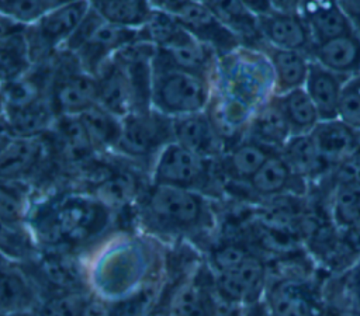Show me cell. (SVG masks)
<instances>
[{"instance_id":"obj_29","label":"cell","mask_w":360,"mask_h":316,"mask_svg":"<svg viewBox=\"0 0 360 316\" xmlns=\"http://www.w3.org/2000/svg\"><path fill=\"white\" fill-rule=\"evenodd\" d=\"M280 152L292 171L307 183L325 178L330 173V169L319 154L311 133L292 135Z\"/></svg>"},{"instance_id":"obj_8","label":"cell","mask_w":360,"mask_h":316,"mask_svg":"<svg viewBox=\"0 0 360 316\" xmlns=\"http://www.w3.org/2000/svg\"><path fill=\"white\" fill-rule=\"evenodd\" d=\"M142 208L160 225L188 229L204 218L207 202L200 191L150 183L142 195Z\"/></svg>"},{"instance_id":"obj_27","label":"cell","mask_w":360,"mask_h":316,"mask_svg":"<svg viewBox=\"0 0 360 316\" xmlns=\"http://www.w3.org/2000/svg\"><path fill=\"white\" fill-rule=\"evenodd\" d=\"M274 152L278 150H273L245 136L228 147L218 160H221L224 174L232 180L248 183Z\"/></svg>"},{"instance_id":"obj_6","label":"cell","mask_w":360,"mask_h":316,"mask_svg":"<svg viewBox=\"0 0 360 316\" xmlns=\"http://www.w3.org/2000/svg\"><path fill=\"white\" fill-rule=\"evenodd\" d=\"M173 140V118L150 107L132 111L122 118L115 153L132 160L155 162L160 150Z\"/></svg>"},{"instance_id":"obj_14","label":"cell","mask_w":360,"mask_h":316,"mask_svg":"<svg viewBox=\"0 0 360 316\" xmlns=\"http://www.w3.org/2000/svg\"><path fill=\"white\" fill-rule=\"evenodd\" d=\"M153 60L170 67L214 79L218 55L188 31L166 48H155Z\"/></svg>"},{"instance_id":"obj_20","label":"cell","mask_w":360,"mask_h":316,"mask_svg":"<svg viewBox=\"0 0 360 316\" xmlns=\"http://www.w3.org/2000/svg\"><path fill=\"white\" fill-rule=\"evenodd\" d=\"M94 76L97 80L98 105L120 118H124L135 110L129 80L114 56L107 60Z\"/></svg>"},{"instance_id":"obj_23","label":"cell","mask_w":360,"mask_h":316,"mask_svg":"<svg viewBox=\"0 0 360 316\" xmlns=\"http://www.w3.org/2000/svg\"><path fill=\"white\" fill-rule=\"evenodd\" d=\"M346 80L347 79L333 73L311 59L304 88L315 104L321 119L338 118L340 97Z\"/></svg>"},{"instance_id":"obj_25","label":"cell","mask_w":360,"mask_h":316,"mask_svg":"<svg viewBox=\"0 0 360 316\" xmlns=\"http://www.w3.org/2000/svg\"><path fill=\"white\" fill-rule=\"evenodd\" d=\"M56 118L51 97H46L22 108L3 111V132L13 136H44Z\"/></svg>"},{"instance_id":"obj_50","label":"cell","mask_w":360,"mask_h":316,"mask_svg":"<svg viewBox=\"0 0 360 316\" xmlns=\"http://www.w3.org/2000/svg\"><path fill=\"white\" fill-rule=\"evenodd\" d=\"M246 316H273L270 308H266L263 305H253Z\"/></svg>"},{"instance_id":"obj_39","label":"cell","mask_w":360,"mask_h":316,"mask_svg":"<svg viewBox=\"0 0 360 316\" xmlns=\"http://www.w3.org/2000/svg\"><path fill=\"white\" fill-rule=\"evenodd\" d=\"M22 181L3 180L1 192H0V215L3 225L14 226L24 216L25 197L21 190Z\"/></svg>"},{"instance_id":"obj_47","label":"cell","mask_w":360,"mask_h":316,"mask_svg":"<svg viewBox=\"0 0 360 316\" xmlns=\"http://www.w3.org/2000/svg\"><path fill=\"white\" fill-rule=\"evenodd\" d=\"M273 11L278 13H298L302 0H269Z\"/></svg>"},{"instance_id":"obj_24","label":"cell","mask_w":360,"mask_h":316,"mask_svg":"<svg viewBox=\"0 0 360 316\" xmlns=\"http://www.w3.org/2000/svg\"><path fill=\"white\" fill-rule=\"evenodd\" d=\"M245 136L273 150H281V147L292 136L276 96H273L267 103L260 105L253 112Z\"/></svg>"},{"instance_id":"obj_3","label":"cell","mask_w":360,"mask_h":316,"mask_svg":"<svg viewBox=\"0 0 360 316\" xmlns=\"http://www.w3.org/2000/svg\"><path fill=\"white\" fill-rule=\"evenodd\" d=\"M214 90V79L170 67L153 60L152 107L177 118L205 111Z\"/></svg>"},{"instance_id":"obj_32","label":"cell","mask_w":360,"mask_h":316,"mask_svg":"<svg viewBox=\"0 0 360 316\" xmlns=\"http://www.w3.org/2000/svg\"><path fill=\"white\" fill-rule=\"evenodd\" d=\"M79 118L97 153L115 152L121 136L122 118L98 104L80 114Z\"/></svg>"},{"instance_id":"obj_16","label":"cell","mask_w":360,"mask_h":316,"mask_svg":"<svg viewBox=\"0 0 360 316\" xmlns=\"http://www.w3.org/2000/svg\"><path fill=\"white\" fill-rule=\"evenodd\" d=\"M27 24L1 15L0 20V72L1 81L27 74L32 66Z\"/></svg>"},{"instance_id":"obj_11","label":"cell","mask_w":360,"mask_h":316,"mask_svg":"<svg viewBox=\"0 0 360 316\" xmlns=\"http://www.w3.org/2000/svg\"><path fill=\"white\" fill-rule=\"evenodd\" d=\"M153 56L155 46L143 39L127 45L114 55L129 80L135 100L134 111L152 107Z\"/></svg>"},{"instance_id":"obj_17","label":"cell","mask_w":360,"mask_h":316,"mask_svg":"<svg viewBox=\"0 0 360 316\" xmlns=\"http://www.w3.org/2000/svg\"><path fill=\"white\" fill-rule=\"evenodd\" d=\"M311 138L330 171L360 147V131L340 118L321 119Z\"/></svg>"},{"instance_id":"obj_48","label":"cell","mask_w":360,"mask_h":316,"mask_svg":"<svg viewBox=\"0 0 360 316\" xmlns=\"http://www.w3.org/2000/svg\"><path fill=\"white\" fill-rule=\"evenodd\" d=\"M240 3L256 17L264 15L271 11L269 0H240Z\"/></svg>"},{"instance_id":"obj_12","label":"cell","mask_w":360,"mask_h":316,"mask_svg":"<svg viewBox=\"0 0 360 316\" xmlns=\"http://www.w3.org/2000/svg\"><path fill=\"white\" fill-rule=\"evenodd\" d=\"M44 136H13L3 132L0 150L1 180L22 181L37 170L45 157Z\"/></svg>"},{"instance_id":"obj_15","label":"cell","mask_w":360,"mask_h":316,"mask_svg":"<svg viewBox=\"0 0 360 316\" xmlns=\"http://www.w3.org/2000/svg\"><path fill=\"white\" fill-rule=\"evenodd\" d=\"M173 133L177 143L205 159L215 160L226 149L207 111L173 118Z\"/></svg>"},{"instance_id":"obj_36","label":"cell","mask_w":360,"mask_h":316,"mask_svg":"<svg viewBox=\"0 0 360 316\" xmlns=\"http://www.w3.org/2000/svg\"><path fill=\"white\" fill-rule=\"evenodd\" d=\"M269 303L273 316H314L302 289L292 282L276 285L270 294Z\"/></svg>"},{"instance_id":"obj_49","label":"cell","mask_w":360,"mask_h":316,"mask_svg":"<svg viewBox=\"0 0 360 316\" xmlns=\"http://www.w3.org/2000/svg\"><path fill=\"white\" fill-rule=\"evenodd\" d=\"M83 316H111V309L98 301H87Z\"/></svg>"},{"instance_id":"obj_45","label":"cell","mask_w":360,"mask_h":316,"mask_svg":"<svg viewBox=\"0 0 360 316\" xmlns=\"http://www.w3.org/2000/svg\"><path fill=\"white\" fill-rule=\"evenodd\" d=\"M353 316H360V263L354 267L349 279Z\"/></svg>"},{"instance_id":"obj_18","label":"cell","mask_w":360,"mask_h":316,"mask_svg":"<svg viewBox=\"0 0 360 316\" xmlns=\"http://www.w3.org/2000/svg\"><path fill=\"white\" fill-rule=\"evenodd\" d=\"M309 58L349 80L360 73V35L350 31L314 44Z\"/></svg>"},{"instance_id":"obj_1","label":"cell","mask_w":360,"mask_h":316,"mask_svg":"<svg viewBox=\"0 0 360 316\" xmlns=\"http://www.w3.org/2000/svg\"><path fill=\"white\" fill-rule=\"evenodd\" d=\"M214 88L253 112L276 96L269 56L256 46L240 45L218 58Z\"/></svg>"},{"instance_id":"obj_33","label":"cell","mask_w":360,"mask_h":316,"mask_svg":"<svg viewBox=\"0 0 360 316\" xmlns=\"http://www.w3.org/2000/svg\"><path fill=\"white\" fill-rule=\"evenodd\" d=\"M277 103L288 122L291 135H307L321 121L318 110L304 87L276 94Z\"/></svg>"},{"instance_id":"obj_28","label":"cell","mask_w":360,"mask_h":316,"mask_svg":"<svg viewBox=\"0 0 360 316\" xmlns=\"http://www.w3.org/2000/svg\"><path fill=\"white\" fill-rule=\"evenodd\" d=\"M49 132L55 136L62 159L70 164L86 166L97 154L79 117H58Z\"/></svg>"},{"instance_id":"obj_10","label":"cell","mask_w":360,"mask_h":316,"mask_svg":"<svg viewBox=\"0 0 360 316\" xmlns=\"http://www.w3.org/2000/svg\"><path fill=\"white\" fill-rule=\"evenodd\" d=\"M176 17L195 39L210 46L218 58L243 45L239 37L219 21L201 0L193 1Z\"/></svg>"},{"instance_id":"obj_2","label":"cell","mask_w":360,"mask_h":316,"mask_svg":"<svg viewBox=\"0 0 360 316\" xmlns=\"http://www.w3.org/2000/svg\"><path fill=\"white\" fill-rule=\"evenodd\" d=\"M111 209L90 191L59 194L39 209L46 226L69 242H84L104 230Z\"/></svg>"},{"instance_id":"obj_4","label":"cell","mask_w":360,"mask_h":316,"mask_svg":"<svg viewBox=\"0 0 360 316\" xmlns=\"http://www.w3.org/2000/svg\"><path fill=\"white\" fill-rule=\"evenodd\" d=\"M142 39L141 28H127L105 21L91 6L63 49L76 55L82 66L96 74L127 45Z\"/></svg>"},{"instance_id":"obj_5","label":"cell","mask_w":360,"mask_h":316,"mask_svg":"<svg viewBox=\"0 0 360 316\" xmlns=\"http://www.w3.org/2000/svg\"><path fill=\"white\" fill-rule=\"evenodd\" d=\"M49 97L58 117H79L98 104L96 76L87 72L68 49L59 51L52 58Z\"/></svg>"},{"instance_id":"obj_35","label":"cell","mask_w":360,"mask_h":316,"mask_svg":"<svg viewBox=\"0 0 360 316\" xmlns=\"http://www.w3.org/2000/svg\"><path fill=\"white\" fill-rule=\"evenodd\" d=\"M330 216L340 229L360 226V181H340L330 185Z\"/></svg>"},{"instance_id":"obj_30","label":"cell","mask_w":360,"mask_h":316,"mask_svg":"<svg viewBox=\"0 0 360 316\" xmlns=\"http://www.w3.org/2000/svg\"><path fill=\"white\" fill-rule=\"evenodd\" d=\"M214 15L222 21L243 45L259 48L263 41L259 32L257 17L250 13L240 0H201Z\"/></svg>"},{"instance_id":"obj_31","label":"cell","mask_w":360,"mask_h":316,"mask_svg":"<svg viewBox=\"0 0 360 316\" xmlns=\"http://www.w3.org/2000/svg\"><path fill=\"white\" fill-rule=\"evenodd\" d=\"M97 181L91 194L101 199L110 209L120 208L131 202L139 192L136 176L127 169L103 167L101 174L96 170Z\"/></svg>"},{"instance_id":"obj_34","label":"cell","mask_w":360,"mask_h":316,"mask_svg":"<svg viewBox=\"0 0 360 316\" xmlns=\"http://www.w3.org/2000/svg\"><path fill=\"white\" fill-rule=\"evenodd\" d=\"M90 6L108 22L127 27L142 28L148 21L152 6L149 0H89Z\"/></svg>"},{"instance_id":"obj_37","label":"cell","mask_w":360,"mask_h":316,"mask_svg":"<svg viewBox=\"0 0 360 316\" xmlns=\"http://www.w3.org/2000/svg\"><path fill=\"white\" fill-rule=\"evenodd\" d=\"M1 309L3 313H15L30 306L32 292L24 277L14 270L1 274Z\"/></svg>"},{"instance_id":"obj_38","label":"cell","mask_w":360,"mask_h":316,"mask_svg":"<svg viewBox=\"0 0 360 316\" xmlns=\"http://www.w3.org/2000/svg\"><path fill=\"white\" fill-rule=\"evenodd\" d=\"M167 316H208L207 305L198 287L193 282L179 285L169 299Z\"/></svg>"},{"instance_id":"obj_7","label":"cell","mask_w":360,"mask_h":316,"mask_svg":"<svg viewBox=\"0 0 360 316\" xmlns=\"http://www.w3.org/2000/svg\"><path fill=\"white\" fill-rule=\"evenodd\" d=\"M89 10V0H75L53 6L30 24L27 35L34 65L48 62L62 51Z\"/></svg>"},{"instance_id":"obj_21","label":"cell","mask_w":360,"mask_h":316,"mask_svg":"<svg viewBox=\"0 0 360 316\" xmlns=\"http://www.w3.org/2000/svg\"><path fill=\"white\" fill-rule=\"evenodd\" d=\"M298 14L307 24L314 44L354 31L336 0H302Z\"/></svg>"},{"instance_id":"obj_9","label":"cell","mask_w":360,"mask_h":316,"mask_svg":"<svg viewBox=\"0 0 360 316\" xmlns=\"http://www.w3.org/2000/svg\"><path fill=\"white\" fill-rule=\"evenodd\" d=\"M215 162L217 159L211 160L198 156L173 140L160 150L152 163L150 183L201 192L202 187H205L211 178Z\"/></svg>"},{"instance_id":"obj_40","label":"cell","mask_w":360,"mask_h":316,"mask_svg":"<svg viewBox=\"0 0 360 316\" xmlns=\"http://www.w3.org/2000/svg\"><path fill=\"white\" fill-rule=\"evenodd\" d=\"M52 7L51 0H0L1 15L27 25L35 22Z\"/></svg>"},{"instance_id":"obj_13","label":"cell","mask_w":360,"mask_h":316,"mask_svg":"<svg viewBox=\"0 0 360 316\" xmlns=\"http://www.w3.org/2000/svg\"><path fill=\"white\" fill-rule=\"evenodd\" d=\"M263 44L280 49L300 51L307 55L314 46L312 35L298 13L270 11L257 17Z\"/></svg>"},{"instance_id":"obj_26","label":"cell","mask_w":360,"mask_h":316,"mask_svg":"<svg viewBox=\"0 0 360 316\" xmlns=\"http://www.w3.org/2000/svg\"><path fill=\"white\" fill-rule=\"evenodd\" d=\"M269 56L273 73H274V87L276 94H284L294 88L304 87L309 66V55L300 51L280 49L262 44L259 46Z\"/></svg>"},{"instance_id":"obj_42","label":"cell","mask_w":360,"mask_h":316,"mask_svg":"<svg viewBox=\"0 0 360 316\" xmlns=\"http://www.w3.org/2000/svg\"><path fill=\"white\" fill-rule=\"evenodd\" d=\"M87 301L79 291H68L48 299L42 305L39 316H83Z\"/></svg>"},{"instance_id":"obj_43","label":"cell","mask_w":360,"mask_h":316,"mask_svg":"<svg viewBox=\"0 0 360 316\" xmlns=\"http://www.w3.org/2000/svg\"><path fill=\"white\" fill-rule=\"evenodd\" d=\"M248 256L249 253H246V250L239 246H224L215 250V253L212 254V261L218 272H222L236 267Z\"/></svg>"},{"instance_id":"obj_44","label":"cell","mask_w":360,"mask_h":316,"mask_svg":"<svg viewBox=\"0 0 360 316\" xmlns=\"http://www.w3.org/2000/svg\"><path fill=\"white\" fill-rule=\"evenodd\" d=\"M339 8L350 22L352 28L360 35V0H336Z\"/></svg>"},{"instance_id":"obj_19","label":"cell","mask_w":360,"mask_h":316,"mask_svg":"<svg viewBox=\"0 0 360 316\" xmlns=\"http://www.w3.org/2000/svg\"><path fill=\"white\" fill-rule=\"evenodd\" d=\"M246 184L255 194L262 197L281 195L288 191L301 195L308 185L305 180L292 171L280 150L274 152Z\"/></svg>"},{"instance_id":"obj_51","label":"cell","mask_w":360,"mask_h":316,"mask_svg":"<svg viewBox=\"0 0 360 316\" xmlns=\"http://www.w3.org/2000/svg\"><path fill=\"white\" fill-rule=\"evenodd\" d=\"M53 6H58V4H63V3H69V1H75V0H51Z\"/></svg>"},{"instance_id":"obj_46","label":"cell","mask_w":360,"mask_h":316,"mask_svg":"<svg viewBox=\"0 0 360 316\" xmlns=\"http://www.w3.org/2000/svg\"><path fill=\"white\" fill-rule=\"evenodd\" d=\"M197 0H149L153 10L165 11L173 15H177L183 8Z\"/></svg>"},{"instance_id":"obj_41","label":"cell","mask_w":360,"mask_h":316,"mask_svg":"<svg viewBox=\"0 0 360 316\" xmlns=\"http://www.w3.org/2000/svg\"><path fill=\"white\" fill-rule=\"evenodd\" d=\"M44 275L53 284L68 291H75L77 284H80V274L75 264L60 256H51L42 261Z\"/></svg>"},{"instance_id":"obj_22","label":"cell","mask_w":360,"mask_h":316,"mask_svg":"<svg viewBox=\"0 0 360 316\" xmlns=\"http://www.w3.org/2000/svg\"><path fill=\"white\" fill-rule=\"evenodd\" d=\"M263 279V263L249 254L236 267L218 272L217 285L225 299L231 302H248L260 292Z\"/></svg>"}]
</instances>
